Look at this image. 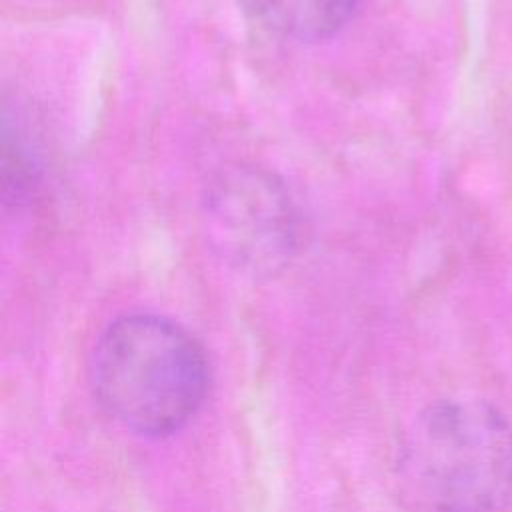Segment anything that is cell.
<instances>
[{"label": "cell", "instance_id": "obj_1", "mask_svg": "<svg viewBox=\"0 0 512 512\" xmlns=\"http://www.w3.org/2000/svg\"><path fill=\"white\" fill-rule=\"evenodd\" d=\"M394 480L424 512H498L512 498V426L480 398L434 402L402 432Z\"/></svg>", "mask_w": 512, "mask_h": 512}, {"label": "cell", "instance_id": "obj_2", "mask_svg": "<svg viewBox=\"0 0 512 512\" xmlns=\"http://www.w3.org/2000/svg\"><path fill=\"white\" fill-rule=\"evenodd\" d=\"M98 404L126 430L166 436L202 406L210 370L202 346L176 322L128 314L100 336L90 366Z\"/></svg>", "mask_w": 512, "mask_h": 512}, {"label": "cell", "instance_id": "obj_3", "mask_svg": "<svg viewBox=\"0 0 512 512\" xmlns=\"http://www.w3.org/2000/svg\"><path fill=\"white\" fill-rule=\"evenodd\" d=\"M206 232L230 264L270 274L298 244V218L286 188L256 168L222 172L204 200Z\"/></svg>", "mask_w": 512, "mask_h": 512}, {"label": "cell", "instance_id": "obj_4", "mask_svg": "<svg viewBox=\"0 0 512 512\" xmlns=\"http://www.w3.org/2000/svg\"><path fill=\"white\" fill-rule=\"evenodd\" d=\"M358 0H238L260 28L298 42L334 36L352 16Z\"/></svg>", "mask_w": 512, "mask_h": 512}]
</instances>
